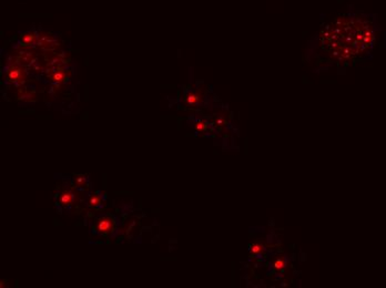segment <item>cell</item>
Instances as JSON below:
<instances>
[{"label":"cell","instance_id":"9","mask_svg":"<svg viewBox=\"0 0 386 288\" xmlns=\"http://www.w3.org/2000/svg\"><path fill=\"white\" fill-rule=\"evenodd\" d=\"M202 101V94L201 92L199 91H194V92H190L189 94L185 96V102L188 105H195L198 103H200Z\"/></svg>","mask_w":386,"mask_h":288},{"label":"cell","instance_id":"15","mask_svg":"<svg viewBox=\"0 0 386 288\" xmlns=\"http://www.w3.org/2000/svg\"><path fill=\"white\" fill-rule=\"evenodd\" d=\"M274 268L275 269H277V270H280V269H282V268H284L285 267V261L284 259H276L274 262Z\"/></svg>","mask_w":386,"mask_h":288},{"label":"cell","instance_id":"12","mask_svg":"<svg viewBox=\"0 0 386 288\" xmlns=\"http://www.w3.org/2000/svg\"><path fill=\"white\" fill-rule=\"evenodd\" d=\"M74 184L79 187H83L85 184H87V176L83 175V174H79V175H76L74 176Z\"/></svg>","mask_w":386,"mask_h":288},{"label":"cell","instance_id":"6","mask_svg":"<svg viewBox=\"0 0 386 288\" xmlns=\"http://www.w3.org/2000/svg\"><path fill=\"white\" fill-rule=\"evenodd\" d=\"M17 98H18V100L23 101V102H31V101H36L37 95H36L33 90L21 87L17 91Z\"/></svg>","mask_w":386,"mask_h":288},{"label":"cell","instance_id":"4","mask_svg":"<svg viewBox=\"0 0 386 288\" xmlns=\"http://www.w3.org/2000/svg\"><path fill=\"white\" fill-rule=\"evenodd\" d=\"M116 228L114 220L110 216H102L95 223V230L99 234L102 235H110Z\"/></svg>","mask_w":386,"mask_h":288},{"label":"cell","instance_id":"8","mask_svg":"<svg viewBox=\"0 0 386 288\" xmlns=\"http://www.w3.org/2000/svg\"><path fill=\"white\" fill-rule=\"evenodd\" d=\"M73 199H74L73 194L71 193L69 189H64V191H62V193L60 194L59 201H60V205L62 207H68V206H70V205L72 204Z\"/></svg>","mask_w":386,"mask_h":288},{"label":"cell","instance_id":"5","mask_svg":"<svg viewBox=\"0 0 386 288\" xmlns=\"http://www.w3.org/2000/svg\"><path fill=\"white\" fill-rule=\"evenodd\" d=\"M37 59V56L36 53L33 52L32 50L28 49V48H23L22 50H20L18 54H17V63H19L20 65H23V67H27V65H30L31 63H33L36 61Z\"/></svg>","mask_w":386,"mask_h":288},{"label":"cell","instance_id":"10","mask_svg":"<svg viewBox=\"0 0 386 288\" xmlns=\"http://www.w3.org/2000/svg\"><path fill=\"white\" fill-rule=\"evenodd\" d=\"M50 79H51V81L56 82V83H62V82L66 81V79H67V73H66V71H64V69L54 70L50 74Z\"/></svg>","mask_w":386,"mask_h":288},{"label":"cell","instance_id":"14","mask_svg":"<svg viewBox=\"0 0 386 288\" xmlns=\"http://www.w3.org/2000/svg\"><path fill=\"white\" fill-rule=\"evenodd\" d=\"M263 249H264V247H263V245H261V244H253L252 246H251V251L253 253V254H260V253H262L263 251Z\"/></svg>","mask_w":386,"mask_h":288},{"label":"cell","instance_id":"7","mask_svg":"<svg viewBox=\"0 0 386 288\" xmlns=\"http://www.w3.org/2000/svg\"><path fill=\"white\" fill-rule=\"evenodd\" d=\"M37 40H38L37 33L33 32V31L25 32V33H22L21 36H20L21 46H23V47H26V48L32 46L33 43H37Z\"/></svg>","mask_w":386,"mask_h":288},{"label":"cell","instance_id":"1","mask_svg":"<svg viewBox=\"0 0 386 288\" xmlns=\"http://www.w3.org/2000/svg\"><path fill=\"white\" fill-rule=\"evenodd\" d=\"M375 39V23L370 16L347 13L328 23L322 31L324 46L337 57L349 59L370 48Z\"/></svg>","mask_w":386,"mask_h":288},{"label":"cell","instance_id":"11","mask_svg":"<svg viewBox=\"0 0 386 288\" xmlns=\"http://www.w3.org/2000/svg\"><path fill=\"white\" fill-rule=\"evenodd\" d=\"M101 202H102V199L99 194H92L89 199H88V204L90 207H98L99 205H101Z\"/></svg>","mask_w":386,"mask_h":288},{"label":"cell","instance_id":"2","mask_svg":"<svg viewBox=\"0 0 386 288\" xmlns=\"http://www.w3.org/2000/svg\"><path fill=\"white\" fill-rule=\"evenodd\" d=\"M6 78H7V81L10 83L21 84L27 80V72L23 67L20 65L19 63L11 64L7 68Z\"/></svg>","mask_w":386,"mask_h":288},{"label":"cell","instance_id":"13","mask_svg":"<svg viewBox=\"0 0 386 288\" xmlns=\"http://www.w3.org/2000/svg\"><path fill=\"white\" fill-rule=\"evenodd\" d=\"M206 127H207V124H206L204 121H198V122H195V124H194V129H195L196 132L205 131Z\"/></svg>","mask_w":386,"mask_h":288},{"label":"cell","instance_id":"3","mask_svg":"<svg viewBox=\"0 0 386 288\" xmlns=\"http://www.w3.org/2000/svg\"><path fill=\"white\" fill-rule=\"evenodd\" d=\"M38 47L43 51H53L57 50L60 47V42L57 38L53 36L52 33L49 32H40L38 35L37 40Z\"/></svg>","mask_w":386,"mask_h":288}]
</instances>
